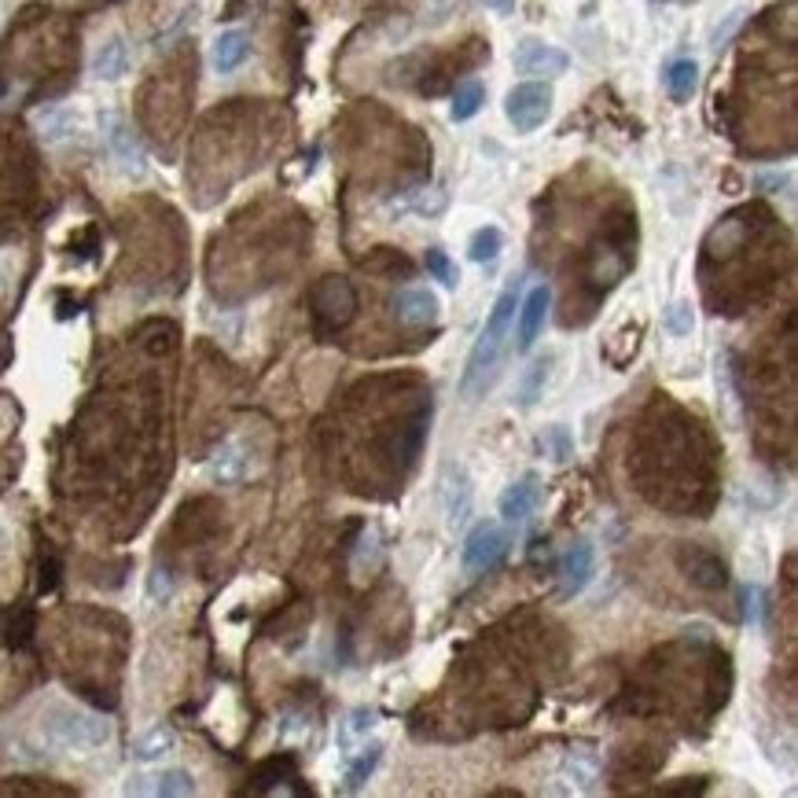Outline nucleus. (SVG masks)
<instances>
[{"label": "nucleus", "instance_id": "1", "mask_svg": "<svg viewBox=\"0 0 798 798\" xmlns=\"http://www.w3.org/2000/svg\"><path fill=\"white\" fill-rule=\"evenodd\" d=\"M516 310H519V280L508 283V288L501 291L497 306H493L486 328L475 339L468 353V369H464V380H460V394L468 397V402H479V397H486V391L493 383H497L501 375V357H504V339H508L512 331V321H516Z\"/></svg>", "mask_w": 798, "mask_h": 798}, {"label": "nucleus", "instance_id": "2", "mask_svg": "<svg viewBox=\"0 0 798 798\" xmlns=\"http://www.w3.org/2000/svg\"><path fill=\"white\" fill-rule=\"evenodd\" d=\"M41 737L56 751H97L111 740V724L100 713L78 707H56L41 724Z\"/></svg>", "mask_w": 798, "mask_h": 798}, {"label": "nucleus", "instance_id": "3", "mask_svg": "<svg viewBox=\"0 0 798 798\" xmlns=\"http://www.w3.org/2000/svg\"><path fill=\"white\" fill-rule=\"evenodd\" d=\"M313 313H317V321L324 324L328 331H339L346 328L353 317H357V291L353 283L346 277H324L317 280V288H313Z\"/></svg>", "mask_w": 798, "mask_h": 798}, {"label": "nucleus", "instance_id": "4", "mask_svg": "<svg viewBox=\"0 0 798 798\" xmlns=\"http://www.w3.org/2000/svg\"><path fill=\"white\" fill-rule=\"evenodd\" d=\"M504 114L516 125V133H533L552 114V89L544 81H522L504 100Z\"/></svg>", "mask_w": 798, "mask_h": 798}, {"label": "nucleus", "instance_id": "5", "mask_svg": "<svg viewBox=\"0 0 798 798\" xmlns=\"http://www.w3.org/2000/svg\"><path fill=\"white\" fill-rule=\"evenodd\" d=\"M504 555H508V533H504V527H497V522H479L468 533L464 549H460V563H464L468 574H486Z\"/></svg>", "mask_w": 798, "mask_h": 798}, {"label": "nucleus", "instance_id": "6", "mask_svg": "<svg viewBox=\"0 0 798 798\" xmlns=\"http://www.w3.org/2000/svg\"><path fill=\"white\" fill-rule=\"evenodd\" d=\"M677 566H681V574H685L688 582L703 593H718L729 585V566H724V560L718 552L703 549V544H681Z\"/></svg>", "mask_w": 798, "mask_h": 798}, {"label": "nucleus", "instance_id": "7", "mask_svg": "<svg viewBox=\"0 0 798 798\" xmlns=\"http://www.w3.org/2000/svg\"><path fill=\"white\" fill-rule=\"evenodd\" d=\"M566 67H571V56H566L563 48H555V45H544V41H519V48H516V70L519 75H527V78H560L566 75Z\"/></svg>", "mask_w": 798, "mask_h": 798}, {"label": "nucleus", "instance_id": "8", "mask_svg": "<svg viewBox=\"0 0 798 798\" xmlns=\"http://www.w3.org/2000/svg\"><path fill=\"white\" fill-rule=\"evenodd\" d=\"M549 310H552V288L549 283H538V288H530V295L522 299L519 306V324H516V346L519 353H527L533 339L541 335L544 321H549Z\"/></svg>", "mask_w": 798, "mask_h": 798}, {"label": "nucleus", "instance_id": "9", "mask_svg": "<svg viewBox=\"0 0 798 798\" xmlns=\"http://www.w3.org/2000/svg\"><path fill=\"white\" fill-rule=\"evenodd\" d=\"M596 574V552L593 544H574V549L563 552L560 560V596L563 600H574V596L585 593V585L593 582Z\"/></svg>", "mask_w": 798, "mask_h": 798}, {"label": "nucleus", "instance_id": "10", "mask_svg": "<svg viewBox=\"0 0 798 798\" xmlns=\"http://www.w3.org/2000/svg\"><path fill=\"white\" fill-rule=\"evenodd\" d=\"M538 504H541L538 475H522L519 482H512V486L501 493L497 508H501L504 522H516V527H519V522H527L533 512H538Z\"/></svg>", "mask_w": 798, "mask_h": 798}, {"label": "nucleus", "instance_id": "11", "mask_svg": "<svg viewBox=\"0 0 798 798\" xmlns=\"http://www.w3.org/2000/svg\"><path fill=\"white\" fill-rule=\"evenodd\" d=\"M394 317L397 324H405V328H427V324L438 321V299L430 295L424 288H405L394 295Z\"/></svg>", "mask_w": 798, "mask_h": 798}, {"label": "nucleus", "instance_id": "12", "mask_svg": "<svg viewBox=\"0 0 798 798\" xmlns=\"http://www.w3.org/2000/svg\"><path fill=\"white\" fill-rule=\"evenodd\" d=\"M103 133H108L111 155L119 159L122 170L125 173H144V151H141V144H136L133 130L119 119V114H108V119H103Z\"/></svg>", "mask_w": 798, "mask_h": 798}, {"label": "nucleus", "instance_id": "13", "mask_svg": "<svg viewBox=\"0 0 798 798\" xmlns=\"http://www.w3.org/2000/svg\"><path fill=\"white\" fill-rule=\"evenodd\" d=\"M247 475H250V449H247V442H239V438L225 442L214 453V460H210V479L222 482V486H236V482H244Z\"/></svg>", "mask_w": 798, "mask_h": 798}, {"label": "nucleus", "instance_id": "14", "mask_svg": "<svg viewBox=\"0 0 798 798\" xmlns=\"http://www.w3.org/2000/svg\"><path fill=\"white\" fill-rule=\"evenodd\" d=\"M442 504H446V519L460 527V522L468 519L471 512V482H468V471L460 464H446L442 471Z\"/></svg>", "mask_w": 798, "mask_h": 798}, {"label": "nucleus", "instance_id": "15", "mask_svg": "<svg viewBox=\"0 0 798 798\" xmlns=\"http://www.w3.org/2000/svg\"><path fill=\"white\" fill-rule=\"evenodd\" d=\"M130 795L181 798V795H195V780H192V773H184V769H166L155 776H136V784H130Z\"/></svg>", "mask_w": 798, "mask_h": 798}, {"label": "nucleus", "instance_id": "16", "mask_svg": "<svg viewBox=\"0 0 798 798\" xmlns=\"http://www.w3.org/2000/svg\"><path fill=\"white\" fill-rule=\"evenodd\" d=\"M666 92H670V100L674 103H688L692 97H696V89H699V63L696 59H674L666 67Z\"/></svg>", "mask_w": 798, "mask_h": 798}, {"label": "nucleus", "instance_id": "17", "mask_svg": "<svg viewBox=\"0 0 798 798\" xmlns=\"http://www.w3.org/2000/svg\"><path fill=\"white\" fill-rule=\"evenodd\" d=\"M247 56H250V37L244 34V30H225V34L214 41V67H217V75H233V70Z\"/></svg>", "mask_w": 798, "mask_h": 798}, {"label": "nucleus", "instance_id": "18", "mask_svg": "<svg viewBox=\"0 0 798 798\" xmlns=\"http://www.w3.org/2000/svg\"><path fill=\"white\" fill-rule=\"evenodd\" d=\"M130 70V45L122 37H111L108 45H100V52L92 56V75L100 81H119Z\"/></svg>", "mask_w": 798, "mask_h": 798}, {"label": "nucleus", "instance_id": "19", "mask_svg": "<svg viewBox=\"0 0 798 798\" xmlns=\"http://www.w3.org/2000/svg\"><path fill=\"white\" fill-rule=\"evenodd\" d=\"M170 751H173V732L162 729V724H155L151 732H144V737L133 743L136 762H159L162 754H170Z\"/></svg>", "mask_w": 798, "mask_h": 798}, {"label": "nucleus", "instance_id": "20", "mask_svg": "<svg viewBox=\"0 0 798 798\" xmlns=\"http://www.w3.org/2000/svg\"><path fill=\"white\" fill-rule=\"evenodd\" d=\"M501 247H504V233H501L497 225H486V228H479V233L471 236L468 258H471V261H479V266H486V261H497Z\"/></svg>", "mask_w": 798, "mask_h": 798}, {"label": "nucleus", "instance_id": "21", "mask_svg": "<svg viewBox=\"0 0 798 798\" xmlns=\"http://www.w3.org/2000/svg\"><path fill=\"white\" fill-rule=\"evenodd\" d=\"M482 103H486V89H482L479 81H464V86L457 89V97H453V122L475 119V114L482 111Z\"/></svg>", "mask_w": 798, "mask_h": 798}, {"label": "nucleus", "instance_id": "22", "mask_svg": "<svg viewBox=\"0 0 798 798\" xmlns=\"http://www.w3.org/2000/svg\"><path fill=\"white\" fill-rule=\"evenodd\" d=\"M380 758H383V748H380V743L364 748V751L350 762V769H346V787H350V791H357V787H361V784L375 773V765H380Z\"/></svg>", "mask_w": 798, "mask_h": 798}, {"label": "nucleus", "instance_id": "23", "mask_svg": "<svg viewBox=\"0 0 798 798\" xmlns=\"http://www.w3.org/2000/svg\"><path fill=\"white\" fill-rule=\"evenodd\" d=\"M566 773L574 776L577 787L582 791H589V787L600 780V762H596V754H585V751H574L571 758H566Z\"/></svg>", "mask_w": 798, "mask_h": 798}, {"label": "nucleus", "instance_id": "24", "mask_svg": "<svg viewBox=\"0 0 798 798\" xmlns=\"http://www.w3.org/2000/svg\"><path fill=\"white\" fill-rule=\"evenodd\" d=\"M424 266H427L430 277L442 283V288H457V283H460V269L453 266V258H449L446 250L430 247V250H427V258H424Z\"/></svg>", "mask_w": 798, "mask_h": 798}, {"label": "nucleus", "instance_id": "25", "mask_svg": "<svg viewBox=\"0 0 798 798\" xmlns=\"http://www.w3.org/2000/svg\"><path fill=\"white\" fill-rule=\"evenodd\" d=\"M380 560H383L380 538H375V530H369V533H364V538H361V549H357V555H353V574H357V577L372 574L375 566H380Z\"/></svg>", "mask_w": 798, "mask_h": 798}, {"label": "nucleus", "instance_id": "26", "mask_svg": "<svg viewBox=\"0 0 798 798\" xmlns=\"http://www.w3.org/2000/svg\"><path fill=\"white\" fill-rule=\"evenodd\" d=\"M75 130V114L70 111H45L41 114V133H45V141H59V136H67Z\"/></svg>", "mask_w": 798, "mask_h": 798}, {"label": "nucleus", "instance_id": "27", "mask_svg": "<svg viewBox=\"0 0 798 798\" xmlns=\"http://www.w3.org/2000/svg\"><path fill=\"white\" fill-rule=\"evenodd\" d=\"M170 593H173V577L162 571V566H155L151 577H148V596L155 604H166L170 600Z\"/></svg>", "mask_w": 798, "mask_h": 798}, {"label": "nucleus", "instance_id": "28", "mask_svg": "<svg viewBox=\"0 0 798 798\" xmlns=\"http://www.w3.org/2000/svg\"><path fill=\"white\" fill-rule=\"evenodd\" d=\"M666 328L674 335H688L692 331V310L685 306V302H677V306L666 310Z\"/></svg>", "mask_w": 798, "mask_h": 798}, {"label": "nucleus", "instance_id": "29", "mask_svg": "<svg viewBox=\"0 0 798 798\" xmlns=\"http://www.w3.org/2000/svg\"><path fill=\"white\" fill-rule=\"evenodd\" d=\"M544 375H549V361H538L530 369V375H527V391H522V405H533V397H538V391H541V383H544Z\"/></svg>", "mask_w": 798, "mask_h": 798}, {"label": "nucleus", "instance_id": "30", "mask_svg": "<svg viewBox=\"0 0 798 798\" xmlns=\"http://www.w3.org/2000/svg\"><path fill=\"white\" fill-rule=\"evenodd\" d=\"M549 442H552V449H555V457L552 460H571V453H574V442H571V435H566V427H552L549 430Z\"/></svg>", "mask_w": 798, "mask_h": 798}, {"label": "nucleus", "instance_id": "31", "mask_svg": "<svg viewBox=\"0 0 798 798\" xmlns=\"http://www.w3.org/2000/svg\"><path fill=\"white\" fill-rule=\"evenodd\" d=\"M353 724H350V732H357V737H361V732H369L372 724H375V713L372 710H353V718H350Z\"/></svg>", "mask_w": 798, "mask_h": 798}, {"label": "nucleus", "instance_id": "32", "mask_svg": "<svg viewBox=\"0 0 798 798\" xmlns=\"http://www.w3.org/2000/svg\"><path fill=\"white\" fill-rule=\"evenodd\" d=\"M486 4L493 8V12H512V8H516V0H486Z\"/></svg>", "mask_w": 798, "mask_h": 798}]
</instances>
